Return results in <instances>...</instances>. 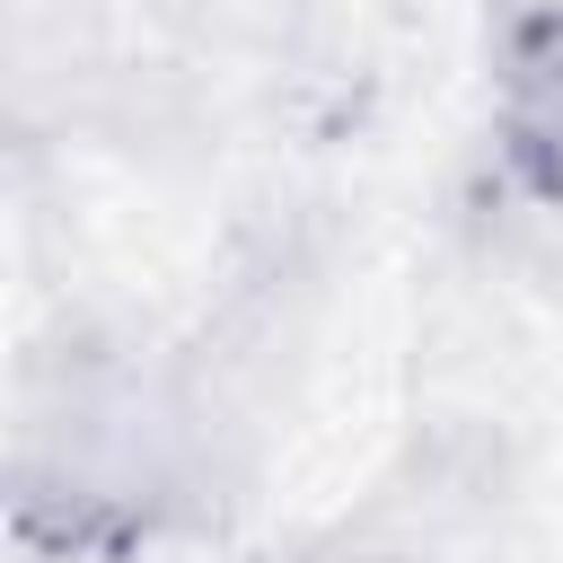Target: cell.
Instances as JSON below:
<instances>
[{
	"mask_svg": "<svg viewBox=\"0 0 563 563\" xmlns=\"http://www.w3.org/2000/svg\"><path fill=\"white\" fill-rule=\"evenodd\" d=\"M501 141L519 158V176L563 202V9L528 18L501 70Z\"/></svg>",
	"mask_w": 563,
	"mask_h": 563,
	"instance_id": "cell-1",
	"label": "cell"
}]
</instances>
